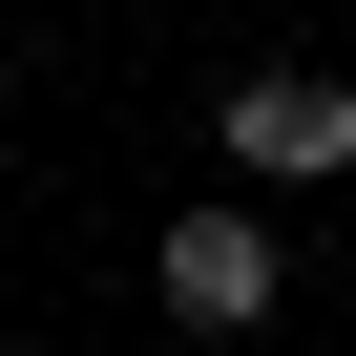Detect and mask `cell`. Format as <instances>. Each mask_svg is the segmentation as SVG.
I'll list each match as a JSON object with an SVG mask.
<instances>
[{
    "label": "cell",
    "instance_id": "6da1fadb",
    "mask_svg": "<svg viewBox=\"0 0 356 356\" xmlns=\"http://www.w3.org/2000/svg\"><path fill=\"white\" fill-rule=\"evenodd\" d=\"M210 147L252 168V189H335V168H356V84H335V63H273V84L210 105Z\"/></svg>",
    "mask_w": 356,
    "mask_h": 356
},
{
    "label": "cell",
    "instance_id": "7a4b0ae2",
    "mask_svg": "<svg viewBox=\"0 0 356 356\" xmlns=\"http://www.w3.org/2000/svg\"><path fill=\"white\" fill-rule=\"evenodd\" d=\"M147 293L189 314V335H252L293 273H273V210H168V252H147Z\"/></svg>",
    "mask_w": 356,
    "mask_h": 356
}]
</instances>
